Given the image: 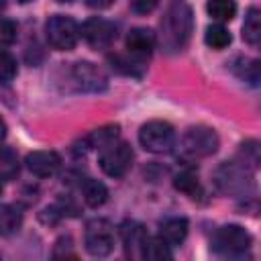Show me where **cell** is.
Here are the masks:
<instances>
[{"mask_svg": "<svg viewBox=\"0 0 261 261\" xmlns=\"http://www.w3.org/2000/svg\"><path fill=\"white\" fill-rule=\"evenodd\" d=\"M163 39L169 49H179L186 45L192 33V10L184 0H173L163 22Z\"/></svg>", "mask_w": 261, "mask_h": 261, "instance_id": "obj_1", "label": "cell"}, {"mask_svg": "<svg viewBox=\"0 0 261 261\" xmlns=\"http://www.w3.org/2000/svg\"><path fill=\"white\" fill-rule=\"evenodd\" d=\"M45 35L53 49L57 51H69L77 45L80 39V27L73 18L63 14H53L45 22Z\"/></svg>", "mask_w": 261, "mask_h": 261, "instance_id": "obj_2", "label": "cell"}, {"mask_svg": "<svg viewBox=\"0 0 261 261\" xmlns=\"http://www.w3.org/2000/svg\"><path fill=\"white\" fill-rule=\"evenodd\" d=\"M139 143L149 153H169L175 143L173 126L165 120H149L139 130Z\"/></svg>", "mask_w": 261, "mask_h": 261, "instance_id": "obj_3", "label": "cell"}, {"mask_svg": "<svg viewBox=\"0 0 261 261\" xmlns=\"http://www.w3.org/2000/svg\"><path fill=\"white\" fill-rule=\"evenodd\" d=\"M98 163H100V169L110 175V177H122L130 165H133V149L128 143H122V141H112L108 143L106 147H102L100 151V157H98Z\"/></svg>", "mask_w": 261, "mask_h": 261, "instance_id": "obj_4", "label": "cell"}, {"mask_svg": "<svg viewBox=\"0 0 261 261\" xmlns=\"http://www.w3.org/2000/svg\"><path fill=\"white\" fill-rule=\"evenodd\" d=\"M251 247V234L249 230H245L239 224H226L222 228L216 230L214 239H212V249L220 255H243L247 249Z\"/></svg>", "mask_w": 261, "mask_h": 261, "instance_id": "obj_5", "label": "cell"}, {"mask_svg": "<svg viewBox=\"0 0 261 261\" xmlns=\"http://www.w3.org/2000/svg\"><path fill=\"white\" fill-rule=\"evenodd\" d=\"M84 245L86 251L92 257H106L114 249V230L112 224L104 218H96L88 222L86 234H84Z\"/></svg>", "mask_w": 261, "mask_h": 261, "instance_id": "obj_6", "label": "cell"}, {"mask_svg": "<svg viewBox=\"0 0 261 261\" xmlns=\"http://www.w3.org/2000/svg\"><path fill=\"white\" fill-rule=\"evenodd\" d=\"M181 149L190 157H208L218 149V135L208 126H192L181 139Z\"/></svg>", "mask_w": 261, "mask_h": 261, "instance_id": "obj_7", "label": "cell"}, {"mask_svg": "<svg viewBox=\"0 0 261 261\" xmlns=\"http://www.w3.org/2000/svg\"><path fill=\"white\" fill-rule=\"evenodd\" d=\"M71 77L77 84V88L84 90V92H102L108 86V77L104 75V71L98 65L90 63V61H77V63H73Z\"/></svg>", "mask_w": 261, "mask_h": 261, "instance_id": "obj_8", "label": "cell"}, {"mask_svg": "<svg viewBox=\"0 0 261 261\" xmlns=\"http://www.w3.org/2000/svg\"><path fill=\"white\" fill-rule=\"evenodd\" d=\"M80 35L86 39L88 45L102 49V47H110L116 39V27L110 20L104 18H90L82 24Z\"/></svg>", "mask_w": 261, "mask_h": 261, "instance_id": "obj_9", "label": "cell"}, {"mask_svg": "<svg viewBox=\"0 0 261 261\" xmlns=\"http://www.w3.org/2000/svg\"><path fill=\"white\" fill-rule=\"evenodd\" d=\"M27 169L37 177H51L61 167V157L55 151H33L24 159Z\"/></svg>", "mask_w": 261, "mask_h": 261, "instance_id": "obj_10", "label": "cell"}, {"mask_svg": "<svg viewBox=\"0 0 261 261\" xmlns=\"http://www.w3.org/2000/svg\"><path fill=\"white\" fill-rule=\"evenodd\" d=\"M147 230L143 228V224L135 222V220H124L120 224V239L124 243V249H126V255H133V257H141V249L147 241Z\"/></svg>", "mask_w": 261, "mask_h": 261, "instance_id": "obj_11", "label": "cell"}, {"mask_svg": "<svg viewBox=\"0 0 261 261\" xmlns=\"http://www.w3.org/2000/svg\"><path fill=\"white\" fill-rule=\"evenodd\" d=\"M155 47V33L147 27H135L126 35V49L137 57H145Z\"/></svg>", "mask_w": 261, "mask_h": 261, "instance_id": "obj_12", "label": "cell"}, {"mask_svg": "<svg viewBox=\"0 0 261 261\" xmlns=\"http://www.w3.org/2000/svg\"><path fill=\"white\" fill-rule=\"evenodd\" d=\"M159 237H161L169 247L181 245V243L186 241V237H188V220H186V218H179V216L163 220V222H161V228H159Z\"/></svg>", "mask_w": 261, "mask_h": 261, "instance_id": "obj_13", "label": "cell"}, {"mask_svg": "<svg viewBox=\"0 0 261 261\" xmlns=\"http://www.w3.org/2000/svg\"><path fill=\"white\" fill-rule=\"evenodd\" d=\"M116 137H118V124H106V126H100V128L92 130L90 135H86L82 139V143L86 149H102L108 143L116 141Z\"/></svg>", "mask_w": 261, "mask_h": 261, "instance_id": "obj_14", "label": "cell"}, {"mask_svg": "<svg viewBox=\"0 0 261 261\" xmlns=\"http://www.w3.org/2000/svg\"><path fill=\"white\" fill-rule=\"evenodd\" d=\"M82 196H84V202L90 208H98L108 200V190H106V186L102 181L88 177L82 184Z\"/></svg>", "mask_w": 261, "mask_h": 261, "instance_id": "obj_15", "label": "cell"}, {"mask_svg": "<svg viewBox=\"0 0 261 261\" xmlns=\"http://www.w3.org/2000/svg\"><path fill=\"white\" fill-rule=\"evenodd\" d=\"M141 257L149 261H165V259H171V251L161 237H147L141 249Z\"/></svg>", "mask_w": 261, "mask_h": 261, "instance_id": "obj_16", "label": "cell"}, {"mask_svg": "<svg viewBox=\"0 0 261 261\" xmlns=\"http://www.w3.org/2000/svg\"><path fill=\"white\" fill-rule=\"evenodd\" d=\"M243 39L249 45H257L261 41V12L259 8H249L245 22H243Z\"/></svg>", "mask_w": 261, "mask_h": 261, "instance_id": "obj_17", "label": "cell"}, {"mask_svg": "<svg viewBox=\"0 0 261 261\" xmlns=\"http://www.w3.org/2000/svg\"><path fill=\"white\" fill-rule=\"evenodd\" d=\"M208 14L218 22H228L237 14V2L234 0H208L206 2Z\"/></svg>", "mask_w": 261, "mask_h": 261, "instance_id": "obj_18", "label": "cell"}, {"mask_svg": "<svg viewBox=\"0 0 261 261\" xmlns=\"http://www.w3.org/2000/svg\"><path fill=\"white\" fill-rule=\"evenodd\" d=\"M22 224V214L14 206H0V237H8L16 232Z\"/></svg>", "mask_w": 261, "mask_h": 261, "instance_id": "obj_19", "label": "cell"}, {"mask_svg": "<svg viewBox=\"0 0 261 261\" xmlns=\"http://www.w3.org/2000/svg\"><path fill=\"white\" fill-rule=\"evenodd\" d=\"M204 41H206V45L208 47H212V49H224V47H228L230 45V41H232V35L228 33V29L226 27H222V24H212V27H208L206 29V35H204Z\"/></svg>", "mask_w": 261, "mask_h": 261, "instance_id": "obj_20", "label": "cell"}, {"mask_svg": "<svg viewBox=\"0 0 261 261\" xmlns=\"http://www.w3.org/2000/svg\"><path fill=\"white\" fill-rule=\"evenodd\" d=\"M173 188L188 194V196H196V192L200 190V184H198V173L194 169H184L175 175L173 179Z\"/></svg>", "mask_w": 261, "mask_h": 261, "instance_id": "obj_21", "label": "cell"}, {"mask_svg": "<svg viewBox=\"0 0 261 261\" xmlns=\"http://www.w3.org/2000/svg\"><path fill=\"white\" fill-rule=\"evenodd\" d=\"M18 173V159L10 149H0V179H12Z\"/></svg>", "mask_w": 261, "mask_h": 261, "instance_id": "obj_22", "label": "cell"}, {"mask_svg": "<svg viewBox=\"0 0 261 261\" xmlns=\"http://www.w3.org/2000/svg\"><path fill=\"white\" fill-rule=\"evenodd\" d=\"M16 71H18L16 59L8 51L0 49V82H4V84L12 82L16 77Z\"/></svg>", "mask_w": 261, "mask_h": 261, "instance_id": "obj_23", "label": "cell"}, {"mask_svg": "<svg viewBox=\"0 0 261 261\" xmlns=\"http://www.w3.org/2000/svg\"><path fill=\"white\" fill-rule=\"evenodd\" d=\"M16 39V24L12 20H0V45H10Z\"/></svg>", "mask_w": 261, "mask_h": 261, "instance_id": "obj_24", "label": "cell"}, {"mask_svg": "<svg viewBox=\"0 0 261 261\" xmlns=\"http://www.w3.org/2000/svg\"><path fill=\"white\" fill-rule=\"evenodd\" d=\"M53 257H55V259H61V257H75V253L71 251V239H69V237H61V239L55 243Z\"/></svg>", "mask_w": 261, "mask_h": 261, "instance_id": "obj_25", "label": "cell"}, {"mask_svg": "<svg viewBox=\"0 0 261 261\" xmlns=\"http://www.w3.org/2000/svg\"><path fill=\"white\" fill-rule=\"evenodd\" d=\"M157 4H159V0H133V10L137 14H149L155 10Z\"/></svg>", "mask_w": 261, "mask_h": 261, "instance_id": "obj_26", "label": "cell"}, {"mask_svg": "<svg viewBox=\"0 0 261 261\" xmlns=\"http://www.w3.org/2000/svg\"><path fill=\"white\" fill-rule=\"evenodd\" d=\"M86 4L90 8H94V10H104V8H108L112 4V0H86Z\"/></svg>", "mask_w": 261, "mask_h": 261, "instance_id": "obj_27", "label": "cell"}, {"mask_svg": "<svg viewBox=\"0 0 261 261\" xmlns=\"http://www.w3.org/2000/svg\"><path fill=\"white\" fill-rule=\"evenodd\" d=\"M4 137H6V122H4L2 116H0V143L4 141Z\"/></svg>", "mask_w": 261, "mask_h": 261, "instance_id": "obj_28", "label": "cell"}, {"mask_svg": "<svg viewBox=\"0 0 261 261\" xmlns=\"http://www.w3.org/2000/svg\"><path fill=\"white\" fill-rule=\"evenodd\" d=\"M0 194H2V179H0Z\"/></svg>", "mask_w": 261, "mask_h": 261, "instance_id": "obj_29", "label": "cell"}, {"mask_svg": "<svg viewBox=\"0 0 261 261\" xmlns=\"http://www.w3.org/2000/svg\"><path fill=\"white\" fill-rule=\"evenodd\" d=\"M20 2H31V0H20Z\"/></svg>", "mask_w": 261, "mask_h": 261, "instance_id": "obj_30", "label": "cell"}]
</instances>
